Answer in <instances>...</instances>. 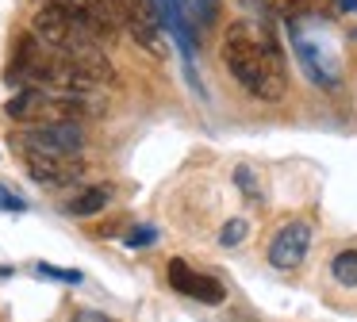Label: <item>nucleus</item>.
<instances>
[{"instance_id": "7", "label": "nucleus", "mask_w": 357, "mask_h": 322, "mask_svg": "<svg viewBox=\"0 0 357 322\" xmlns=\"http://www.w3.org/2000/svg\"><path fill=\"white\" fill-rule=\"evenodd\" d=\"M47 4L70 12L73 20H77L93 38H100V43H108V38L119 35V23H116V15H112V8L104 4V0H47Z\"/></svg>"}, {"instance_id": "13", "label": "nucleus", "mask_w": 357, "mask_h": 322, "mask_svg": "<svg viewBox=\"0 0 357 322\" xmlns=\"http://www.w3.org/2000/svg\"><path fill=\"white\" fill-rule=\"evenodd\" d=\"M234 184H238V188L242 192H246V199H250V204H254V207H261V188H257V181H254V173H250V169L246 165H238V169H234Z\"/></svg>"}, {"instance_id": "9", "label": "nucleus", "mask_w": 357, "mask_h": 322, "mask_svg": "<svg viewBox=\"0 0 357 322\" xmlns=\"http://www.w3.org/2000/svg\"><path fill=\"white\" fill-rule=\"evenodd\" d=\"M108 204H112V188L108 184H93V188H81L77 196L66 204V215H73V219H89V215L104 211Z\"/></svg>"}, {"instance_id": "14", "label": "nucleus", "mask_w": 357, "mask_h": 322, "mask_svg": "<svg viewBox=\"0 0 357 322\" xmlns=\"http://www.w3.org/2000/svg\"><path fill=\"white\" fill-rule=\"evenodd\" d=\"M35 276H47V280H62V284H81L77 268H54V265H35Z\"/></svg>"}, {"instance_id": "5", "label": "nucleus", "mask_w": 357, "mask_h": 322, "mask_svg": "<svg viewBox=\"0 0 357 322\" xmlns=\"http://www.w3.org/2000/svg\"><path fill=\"white\" fill-rule=\"evenodd\" d=\"M165 276H169L173 291H181V296L196 299V303H208V307H219L227 296V288L215 280V276L200 273V268H192L185 257H173L169 268H165Z\"/></svg>"}, {"instance_id": "3", "label": "nucleus", "mask_w": 357, "mask_h": 322, "mask_svg": "<svg viewBox=\"0 0 357 322\" xmlns=\"http://www.w3.org/2000/svg\"><path fill=\"white\" fill-rule=\"evenodd\" d=\"M31 31L47 46H54V50H85V46H100V38H93L70 12H62V8H54V4H43L39 12H35Z\"/></svg>"}, {"instance_id": "12", "label": "nucleus", "mask_w": 357, "mask_h": 322, "mask_svg": "<svg viewBox=\"0 0 357 322\" xmlns=\"http://www.w3.org/2000/svg\"><path fill=\"white\" fill-rule=\"evenodd\" d=\"M246 234H250V222L246 219H231V222H223V230H219V245H223V250H234V245L246 242Z\"/></svg>"}, {"instance_id": "11", "label": "nucleus", "mask_w": 357, "mask_h": 322, "mask_svg": "<svg viewBox=\"0 0 357 322\" xmlns=\"http://www.w3.org/2000/svg\"><path fill=\"white\" fill-rule=\"evenodd\" d=\"M331 276L342 288H357V250H342L331 261Z\"/></svg>"}, {"instance_id": "18", "label": "nucleus", "mask_w": 357, "mask_h": 322, "mask_svg": "<svg viewBox=\"0 0 357 322\" xmlns=\"http://www.w3.org/2000/svg\"><path fill=\"white\" fill-rule=\"evenodd\" d=\"M242 4H246V8H254L257 15H265V12L273 8V0H242Z\"/></svg>"}, {"instance_id": "10", "label": "nucleus", "mask_w": 357, "mask_h": 322, "mask_svg": "<svg viewBox=\"0 0 357 322\" xmlns=\"http://www.w3.org/2000/svg\"><path fill=\"white\" fill-rule=\"evenodd\" d=\"M173 4H177V12L185 15L196 31L211 27V20H215V12H219V0H173Z\"/></svg>"}, {"instance_id": "16", "label": "nucleus", "mask_w": 357, "mask_h": 322, "mask_svg": "<svg viewBox=\"0 0 357 322\" xmlns=\"http://www.w3.org/2000/svg\"><path fill=\"white\" fill-rule=\"evenodd\" d=\"M0 211H27V199L16 196L12 188H4V184H0Z\"/></svg>"}, {"instance_id": "2", "label": "nucleus", "mask_w": 357, "mask_h": 322, "mask_svg": "<svg viewBox=\"0 0 357 322\" xmlns=\"http://www.w3.org/2000/svg\"><path fill=\"white\" fill-rule=\"evenodd\" d=\"M16 150L24 153H58V158H77L85 150V130L77 119H43V123H24L12 135Z\"/></svg>"}, {"instance_id": "4", "label": "nucleus", "mask_w": 357, "mask_h": 322, "mask_svg": "<svg viewBox=\"0 0 357 322\" xmlns=\"http://www.w3.org/2000/svg\"><path fill=\"white\" fill-rule=\"evenodd\" d=\"M292 43H296V58H300L303 73H307L319 89H338L342 69H338V61H334L331 46L315 43V38H311L303 27H296V23H292Z\"/></svg>"}, {"instance_id": "8", "label": "nucleus", "mask_w": 357, "mask_h": 322, "mask_svg": "<svg viewBox=\"0 0 357 322\" xmlns=\"http://www.w3.org/2000/svg\"><path fill=\"white\" fill-rule=\"evenodd\" d=\"M24 161L31 181L43 184V188H62V184L81 181V173H85L77 165V158H58V153H24Z\"/></svg>"}, {"instance_id": "1", "label": "nucleus", "mask_w": 357, "mask_h": 322, "mask_svg": "<svg viewBox=\"0 0 357 322\" xmlns=\"http://www.w3.org/2000/svg\"><path fill=\"white\" fill-rule=\"evenodd\" d=\"M227 73L242 84L254 100H280L288 92V73H284V54H280L273 35H257L250 23H231L219 46Z\"/></svg>"}, {"instance_id": "17", "label": "nucleus", "mask_w": 357, "mask_h": 322, "mask_svg": "<svg viewBox=\"0 0 357 322\" xmlns=\"http://www.w3.org/2000/svg\"><path fill=\"white\" fill-rule=\"evenodd\" d=\"M73 322H112L108 314H100V311H77L73 314Z\"/></svg>"}, {"instance_id": "19", "label": "nucleus", "mask_w": 357, "mask_h": 322, "mask_svg": "<svg viewBox=\"0 0 357 322\" xmlns=\"http://www.w3.org/2000/svg\"><path fill=\"white\" fill-rule=\"evenodd\" d=\"M334 4H338L342 12H357V0H334Z\"/></svg>"}, {"instance_id": "6", "label": "nucleus", "mask_w": 357, "mask_h": 322, "mask_svg": "<svg viewBox=\"0 0 357 322\" xmlns=\"http://www.w3.org/2000/svg\"><path fill=\"white\" fill-rule=\"evenodd\" d=\"M307 250H311V227L307 222H284L269 242V265L280 268V273H288V268L303 265Z\"/></svg>"}, {"instance_id": "15", "label": "nucleus", "mask_w": 357, "mask_h": 322, "mask_svg": "<svg viewBox=\"0 0 357 322\" xmlns=\"http://www.w3.org/2000/svg\"><path fill=\"white\" fill-rule=\"evenodd\" d=\"M123 242L131 245V250H139V245H154V242H158V230H154V227H135L131 234L123 238Z\"/></svg>"}]
</instances>
